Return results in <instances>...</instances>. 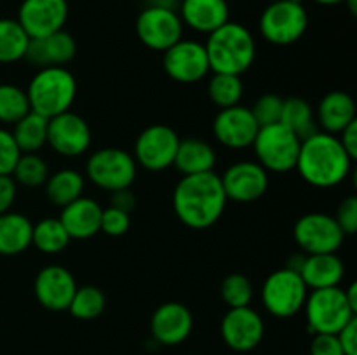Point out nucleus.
<instances>
[{"label":"nucleus","mask_w":357,"mask_h":355,"mask_svg":"<svg viewBox=\"0 0 357 355\" xmlns=\"http://www.w3.org/2000/svg\"><path fill=\"white\" fill-rule=\"evenodd\" d=\"M227 202L222 180L215 171L183 176L173 191L176 218L192 230H206L218 223Z\"/></svg>","instance_id":"obj_1"},{"label":"nucleus","mask_w":357,"mask_h":355,"mask_svg":"<svg viewBox=\"0 0 357 355\" xmlns=\"http://www.w3.org/2000/svg\"><path fill=\"white\" fill-rule=\"evenodd\" d=\"M354 160L335 134L316 131L302 139L296 167L302 180L314 188H333L349 178Z\"/></svg>","instance_id":"obj_2"},{"label":"nucleus","mask_w":357,"mask_h":355,"mask_svg":"<svg viewBox=\"0 0 357 355\" xmlns=\"http://www.w3.org/2000/svg\"><path fill=\"white\" fill-rule=\"evenodd\" d=\"M204 47L213 73L243 75L253 66L257 58L253 33L236 21H227L223 26L209 33Z\"/></svg>","instance_id":"obj_3"},{"label":"nucleus","mask_w":357,"mask_h":355,"mask_svg":"<svg viewBox=\"0 0 357 355\" xmlns=\"http://www.w3.org/2000/svg\"><path fill=\"white\" fill-rule=\"evenodd\" d=\"M77 80L65 66H45L31 77L26 87L31 111L45 118L65 113L77 97Z\"/></svg>","instance_id":"obj_4"},{"label":"nucleus","mask_w":357,"mask_h":355,"mask_svg":"<svg viewBox=\"0 0 357 355\" xmlns=\"http://www.w3.org/2000/svg\"><path fill=\"white\" fill-rule=\"evenodd\" d=\"M307 326L312 334H337L345 324L351 322L357 312L347 301L344 287L314 289L303 305Z\"/></svg>","instance_id":"obj_5"},{"label":"nucleus","mask_w":357,"mask_h":355,"mask_svg":"<svg viewBox=\"0 0 357 355\" xmlns=\"http://www.w3.org/2000/svg\"><path fill=\"white\" fill-rule=\"evenodd\" d=\"M302 139L281 122L258 129L253 141L257 162L271 173H289L296 167Z\"/></svg>","instance_id":"obj_6"},{"label":"nucleus","mask_w":357,"mask_h":355,"mask_svg":"<svg viewBox=\"0 0 357 355\" xmlns=\"http://www.w3.org/2000/svg\"><path fill=\"white\" fill-rule=\"evenodd\" d=\"M258 24L268 44L291 45L305 35L309 14L300 0H275L268 2Z\"/></svg>","instance_id":"obj_7"},{"label":"nucleus","mask_w":357,"mask_h":355,"mask_svg":"<svg viewBox=\"0 0 357 355\" xmlns=\"http://www.w3.org/2000/svg\"><path fill=\"white\" fill-rule=\"evenodd\" d=\"M309 287L298 271L291 268L275 270L265 278L261 285V303L272 317L291 319L303 310Z\"/></svg>","instance_id":"obj_8"},{"label":"nucleus","mask_w":357,"mask_h":355,"mask_svg":"<svg viewBox=\"0 0 357 355\" xmlns=\"http://www.w3.org/2000/svg\"><path fill=\"white\" fill-rule=\"evenodd\" d=\"M138 164L135 157L121 148H100L87 159L86 176L91 183L107 191L131 188L135 183Z\"/></svg>","instance_id":"obj_9"},{"label":"nucleus","mask_w":357,"mask_h":355,"mask_svg":"<svg viewBox=\"0 0 357 355\" xmlns=\"http://www.w3.org/2000/svg\"><path fill=\"white\" fill-rule=\"evenodd\" d=\"M136 33L145 47L164 52L183 38V21L176 10L155 3L139 13L136 19Z\"/></svg>","instance_id":"obj_10"},{"label":"nucleus","mask_w":357,"mask_h":355,"mask_svg":"<svg viewBox=\"0 0 357 355\" xmlns=\"http://www.w3.org/2000/svg\"><path fill=\"white\" fill-rule=\"evenodd\" d=\"M293 237L305 254L337 253L345 235L335 216L326 212H309L298 218L293 228Z\"/></svg>","instance_id":"obj_11"},{"label":"nucleus","mask_w":357,"mask_h":355,"mask_svg":"<svg viewBox=\"0 0 357 355\" xmlns=\"http://www.w3.org/2000/svg\"><path fill=\"white\" fill-rule=\"evenodd\" d=\"M180 136L166 124L149 125L139 132L135 143V160L143 169L159 173L173 166Z\"/></svg>","instance_id":"obj_12"},{"label":"nucleus","mask_w":357,"mask_h":355,"mask_svg":"<svg viewBox=\"0 0 357 355\" xmlns=\"http://www.w3.org/2000/svg\"><path fill=\"white\" fill-rule=\"evenodd\" d=\"M166 75L178 84H197L211 72L204 44L181 38L162 52Z\"/></svg>","instance_id":"obj_13"},{"label":"nucleus","mask_w":357,"mask_h":355,"mask_svg":"<svg viewBox=\"0 0 357 355\" xmlns=\"http://www.w3.org/2000/svg\"><path fill=\"white\" fill-rule=\"evenodd\" d=\"M93 132L86 118L72 110L49 118L47 145L58 155L79 157L89 150Z\"/></svg>","instance_id":"obj_14"},{"label":"nucleus","mask_w":357,"mask_h":355,"mask_svg":"<svg viewBox=\"0 0 357 355\" xmlns=\"http://www.w3.org/2000/svg\"><path fill=\"white\" fill-rule=\"evenodd\" d=\"M227 200L250 204L258 200L268 190V171L255 160H239L227 167L220 176Z\"/></svg>","instance_id":"obj_15"},{"label":"nucleus","mask_w":357,"mask_h":355,"mask_svg":"<svg viewBox=\"0 0 357 355\" xmlns=\"http://www.w3.org/2000/svg\"><path fill=\"white\" fill-rule=\"evenodd\" d=\"M220 333L227 347L234 352H251L261 343L265 322L260 313L251 306L229 308L220 324Z\"/></svg>","instance_id":"obj_16"},{"label":"nucleus","mask_w":357,"mask_h":355,"mask_svg":"<svg viewBox=\"0 0 357 355\" xmlns=\"http://www.w3.org/2000/svg\"><path fill=\"white\" fill-rule=\"evenodd\" d=\"M68 19L66 0H23L17 10V23L30 38H42L65 28Z\"/></svg>","instance_id":"obj_17"},{"label":"nucleus","mask_w":357,"mask_h":355,"mask_svg":"<svg viewBox=\"0 0 357 355\" xmlns=\"http://www.w3.org/2000/svg\"><path fill=\"white\" fill-rule=\"evenodd\" d=\"M260 129L250 108L236 106L218 110L213 120V136L222 146L230 150H243L253 145Z\"/></svg>","instance_id":"obj_18"},{"label":"nucleus","mask_w":357,"mask_h":355,"mask_svg":"<svg viewBox=\"0 0 357 355\" xmlns=\"http://www.w3.org/2000/svg\"><path fill=\"white\" fill-rule=\"evenodd\" d=\"M77 282L72 271L61 265H47L37 274L33 292L37 301L51 312L68 310L70 301L77 291Z\"/></svg>","instance_id":"obj_19"},{"label":"nucleus","mask_w":357,"mask_h":355,"mask_svg":"<svg viewBox=\"0 0 357 355\" xmlns=\"http://www.w3.org/2000/svg\"><path fill=\"white\" fill-rule=\"evenodd\" d=\"M194 329V317L188 306L178 301L162 303L150 319L152 338L164 347H174L187 340Z\"/></svg>","instance_id":"obj_20"},{"label":"nucleus","mask_w":357,"mask_h":355,"mask_svg":"<svg viewBox=\"0 0 357 355\" xmlns=\"http://www.w3.org/2000/svg\"><path fill=\"white\" fill-rule=\"evenodd\" d=\"M77 42L68 31L59 30L42 38H30L24 59L38 68L65 66L75 58Z\"/></svg>","instance_id":"obj_21"},{"label":"nucleus","mask_w":357,"mask_h":355,"mask_svg":"<svg viewBox=\"0 0 357 355\" xmlns=\"http://www.w3.org/2000/svg\"><path fill=\"white\" fill-rule=\"evenodd\" d=\"M103 207L89 197H79L61 207L59 221L63 223L72 240H86L96 235L101 226Z\"/></svg>","instance_id":"obj_22"},{"label":"nucleus","mask_w":357,"mask_h":355,"mask_svg":"<svg viewBox=\"0 0 357 355\" xmlns=\"http://www.w3.org/2000/svg\"><path fill=\"white\" fill-rule=\"evenodd\" d=\"M180 17L197 33H213L230 21L227 0H181Z\"/></svg>","instance_id":"obj_23"},{"label":"nucleus","mask_w":357,"mask_h":355,"mask_svg":"<svg viewBox=\"0 0 357 355\" xmlns=\"http://www.w3.org/2000/svg\"><path fill=\"white\" fill-rule=\"evenodd\" d=\"M298 274L309 291L337 287L344 281L345 265L337 253L305 254Z\"/></svg>","instance_id":"obj_24"},{"label":"nucleus","mask_w":357,"mask_h":355,"mask_svg":"<svg viewBox=\"0 0 357 355\" xmlns=\"http://www.w3.org/2000/svg\"><path fill=\"white\" fill-rule=\"evenodd\" d=\"M354 120L356 101L345 90H330L317 104L316 122L328 134L338 136Z\"/></svg>","instance_id":"obj_25"},{"label":"nucleus","mask_w":357,"mask_h":355,"mask_svg":"<svg viewBox=\"0 0 357 355\" xmlns=\"http://www.w3.org/2000/svg\"><path fill=\"white\" fill-rule=\"evenodd\" d=\"M173 166L183 176L209 173L216 166V152L208 141L199 138L180 139Z\"/></svg>","instance_id":"obj_26"},{"label":"nucleus","mask_w":357,"mask_h":355,"mask_svg":"<svg viewBox=\"0 0 357 355\" xmlns=\"http://www.w3.org/2000/svg\"><path fill=\"white\" fill-rule=\"evenodd\" d=\"M33 223L21 212L0 214V256H16L31 246Z\"/></svg>","instance_id":"obj_27"},{"label":"nucleus","mask_w":357,"mask_h":355,"mask_svg":"<svg viewBox=\"0 0 357 355\" xmlns=\"http://www.w3.org/2000/svg\"><path fill=\"white\" fill-rule=\"evenodd\" d=\"M86 188V178L75 169H59L49 174L45 181V195L58 207H65L70 202L82 197Z\"/></svg>","instance_id":"obj_28"},{"label":"nucleus","mask_w":357,"mask_h":355,"mask_svg":"<svg viewBox=\"0 0 357 355\" xmlns=\"http://www.w3.org/2000/svg\"><path fill=\"white\" fill-rule=\"evenodd\" d=\"M47 122L49 118L30 111L14 124L10 132L21 153H37L42 146L47 145Z\"/></svg>","instance_id":"obj_29"},{"label":"nucleus","mask_w":357,"mask_h":355,"mask_svg":"<svg viewBox=\"0 0 357 355\" xmlns=\"http://www.w3.org/2000/svg\"><path fill=\"white\" fill-rule=\"evenodd\" d=\"M282 125L295 132L300 139L309 138L310 134L317 131L316 122V111L310 106L309 101L302 100V97H288L282 103V113H281Z\"/></svg>","instance_id":"obj_30"},{"label":"nucleus","mask_w":357,"mask_h":355,"mask_svg":"<svg viewBox=\"0 0 357 355\" xmlns=\"http://www.w3.org/2000/svg\"><path fill=\"white\" fill-rule=\"evenodd\" d=\"M30 37L17 19H0V65H10L24 59Z\"/></svg>","instance_id":"obj_31"},{"label":"nucleus","mask_w":357,"mask_h":355,"mask_svg":"<svg viewBox=\"0 0 357 355\" xmlns=\"http://www.w3.org/2000/svg\"><path fill=\"white\" fill-rule=\"evenodd\" d=\"M70 235L59 218H44L33 225L31 246L44 254H58L65 251L70 244Z\"/></svg>","instance_id":"obj_32"},{"label":"nucleus","mask_w":357,"mask_h":355,"mask_svg":"<svg viewBox=\"0 0 357 355\" xmlns=\"http://www.w3.org/2000/svg\"><path fill=\"white\" fill-rule=\"evenodd\" d=\"M244 94V84L241 75L230 73H213L208 84V96L215 106L220 110L239 104Z\"/></svg>","instance_id":"obj_33"},{"label":"nucleus","mask_w":357,"mask_h":355,"mask_svg":"<svg viewBox=\"0 0 357 355\" xmlns=\"http://www.w3.org/2000/svg\"><path fill=\"white\" fill-rule=\"evenodd\" d=\"M105 308H107L105 292L96 285H82V287H77L70 301L68 312L79 320H94L105 312Z\"/></svg>","instance_id":"obj_34"},{"label":"nucleus","mask_w":357,"mask_h":355,"mask_svg":"<svg viewBox=\"0 0 357 355\" xmlns=\"http://www.w3.org/2000/svg\"><path fill=\"white\" fill-rule=\"evenodd\" d=\"M26 90L14 84H0V122L14 125L17 120L30 113Z\"/></svg>","instance_id":"obj_35"},{"label":"nucleus","mask_w":357,"mask_h":355,"mask_svg":"<svg viewBox=\"0 0 357 355\" xmlns=\"http://www.w3.org/2000/svg\"><path fill=\"white\" fill-rule=\"evenodd\" d=\"M13 180L28 188H37L45 184L49 178V166L37 153H21L16 167L13 171Z\"/></svg>","instance_id":"obj_36"},{"label":"nucleus","mask_w":357,"mask_h":355,"mask_svg":"<svg viewBox=\"0 0 357 355\" xmlns=\"http://www.w3.org/2000/svg\"><path fill=\"white\" fill-rule=\"evenodd\" d=\"M220 296L229 308L250 306L253 299V284L243 274L227 275L220 285Z\"/></svg>","instance_id":"obj_37"},{"label":"nucleus","mask_w":357,"mask_h":355,"mask_svg":"<svg viewBox=\"0 0 357 355\" xmlns=\"http://www.w3.org/2000/svg\"><path fill=\"white\" fill-rule=\"evenodd\" d=\"M282 103H284V100L281 96L274 93H267L258 97L250 110L253 113L255 120L258 122V125L264 127V125H271L281 120Z\"/></svg>","instance_id":"obj_38"},{"label":"nucleus","mask_w":357,"mask_h":355,"mask_svg":"<svg viewBox=\"0 0 357 355\" xmlns=\"http://www.w3.org/2000/svg\"><path fill=\"white\" fill-rule=\"evenodd\" d=\"M129 228H131V216H129V212L114 207V205L103 209L100 232H105L108 237H122L129 232Z\"/></svg>","instance_id":"obj_39"},{"label":"nucleus","mask_w":357,"mask_h":355,"mask_svg":"<svg viewBox=\"0 0 357 355\" xmlns=\"http://www.w3.org/2000/svg\"><path fill=\"white\" fill-rule=\"evenodd\" d=\"M21 157L20 146L9 129L0 127V176H10Z\"/></svg>","instance_id":"obj_40"},{"label":"nucleus","mask_w":357,"mask_h":355,"mask_svg":"<svg viewBox=\"0 0 357 355\" xmlns=\"http://www.w3.org/2000/svg\"><path fill=\"white\" fill-rule=\"evenodd\" d=\"M338 226L342 228L344 235H356L357 232V197L356 195H349L340 202L335 214Z\"/></svg>","instance_id":"obj_41"},{"label":"nucleus","mask_w":357,"mask_h":355,"mask_svg":"<svg viewBox=\"0 0 357 355\" xmlns=\"http://www.w3.org/2000/svg\"><path fill=\"white\" fill-rule=\"evenodd\" d=\"M309 355H344L337 334H314Z\"/></svg>","instance_id":"obj_42"},{"label":"nucleus","mask_w":357,"mask_h":355,"mask_svg":"<svg viewBox=\"0 0 357 355\" xmlns=\"http://www.w3.org/2000/svg\"><path fill=\"white\" fill-rule=\"evenodd\" d=\"M344 355H357V317L337 333Z\"/></svg>","instance_id":"obj_43"},{"label":"nucleus","mask_w":357,"mask_h":355,"mask_svg":"<svg viewBox=\"0 0 357 355\" xmlns=\"http://www.w3.org/2000/svg\"><path fill=\"white\" fill-rule=\"evenodd\" d=\"M17 183L13 176H0V214L10 211L14 200H16Z\"/></svg>","instance_id":"obj_44"},{"label":"nucleus","mask_w":357,"mask_h":355,"mask_svg":"<svg viewBox=\"0 0 357 355\" xmlns=\"http://www.w3.org/2000/svg\"><path fill=\"white\" fill-rule=\"evenodd\" d=\"M338 139H340L342 146H344L345 152L349 153L352 160L357 159V118L354 122L347 125L344 131L338 134Z\"/></svg>","instance_id":"obj_45"},{"label":"nucleus","mask_w":357,"mask_h":355,"mask_svg":"<svg viewBox=\"0 0 357 355\" xmlns=\"http://www.w3.org/2000/svg\"><path fill=\"white\" fill-rule=\"evenodd\" d=\"M112 205L114 207L122 209L126 212H131L136 205V198L135 195L131 194L129 188H124V190L119 191H112Z\"/></svg>","instance_id":"obj_46"},{"label":"nucleus","mask_w":357,"mask_h":355,"mask_svg":"<svg viewBox=\"0 0 357 355\" xmlns=\"http://www.w3.org/2000/svg\"><path fill=\"white\" fill-rule=\"evenodd\" d=\"M344 291H345V296H347V301L351 303L352 308L357 312V284L356 282H351L349 287H345Z\"/></svg>","instance_id":"obj_47"},{"label":"nucleus","mask_w":357,"mask_h":355,"mask_svg":"<svg viewBox=\"0 0 357 355\" xmlns=\"http://www.w3.org/2000/svg\"><path fill=\"white\" fill-rule=\"evenodd\" d=\"M316 3H321V6H338V3H344L345 0H314Z\"/></svg>","instance_id":"obj_48"},{"label":"nucleus","mask_w":357,"mask_h":355,"mask_svg":"<svg viewBox=\"0 0 357 355\" xmlns=\"http://www.w3.org/2000/svg\"><path fill=\"white\" fill-rule=\"evenodd\" d=\"M344 3L349 7V10H351L352 16H356V14H357V0H345Z\"/></svg>","instance_id":"obj_49"},{"label":"nucleus","mask_w":357,"mask_h":355,"mask_svg":"<svg viewBox=\"0 0 357 355\" xmlns=\"http://www.w3.org/2000/svg\"><path fill=\"white\" fill-rule=\"evenodd\" d=\"M167 2H181V0H167Z\"/></svg>","instance_id":"obj_50"},{"label":"nucleus","mask_w":357,"mask_h":355,"mask_svg":"<svg viewBox=\"0 0 357 355\" xmlns=\"http://www.w3.org/2000/svg\"><path fill=\"white\" fill-rule=\"evenodd\" d=\"M268 2H275V0H268Z\"/></svg>","instance_id":"obj_51"}]
</instances>
